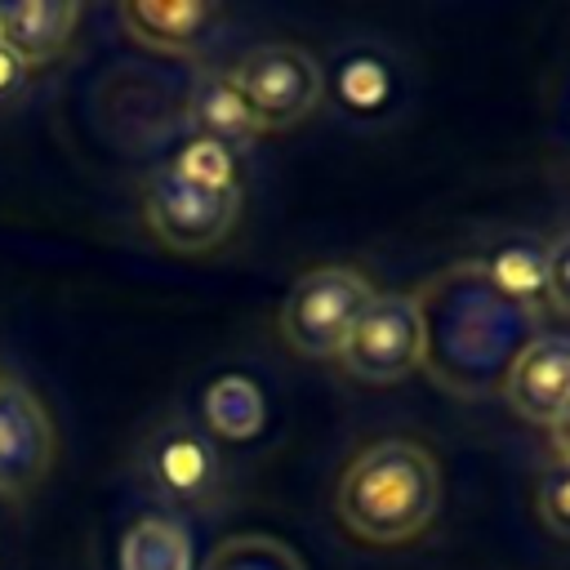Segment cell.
<instances>
[{"mask_svg":"<svg viewBox=\"0 0 570 570\" xmlns=\"http://www.w3.org/2000/svg\"><path fill=\"white\" fill-rule=\"evenodd\" d=\"M423 325V374L463 401L494 396L517 352L539 334V312L503 298L481 258L454 263L414 289Z\"/></svg>","mask_w":570,"mask_h":570,"instance_id":"cell-1","label":"cell"},{"mask_svg":"<svg viewBox=\"0 0 570 570\" xmlns=\"http://www.w3.org/2000/svg\"><path fill=\"white\" fill-rule=\"evenodd\" d=\"M441 508V468L428 445L410 436H383L365 445L338 476L334 512L361 539L396 548L419 539Z\"/></svg>","mask_w":570,"mask_h":570,"instance_id":"cell-2","label":"cell"},{"mask_svg":"<svg viewBox=\"0 0 570 570\" xmlns=\"http://www.w3.org/2000/svg\"><path fill=\"white\" fill-rule=\"evenodd\" d=\"M370 298H374V285L365 272L343 267V263L312 267L289 285V294L281 303V334L298 356L334 361L352 321L361 316V307Z\"/></svg>","mask_w":570,"mask_h":570,"instance_id":"cell-3","label":"cell"},{"mask_svg":"<svg viewBox=\"0 0 570 570\" xmlns=\"http://www.w3.org/2000/svg\"><path fill=\"white\" fill-rule=\"evenodd\" d=\"M142 218L165 249L205 254L232 236L240 218V187H205L178 174L174 165H165L147 178Z\"/></svg>","mask_w":570,"mask_h":570,"instance_id":"cell-4","label":"cell"},{"mask_svg":"<svg viewBox=\"0 0 570 570\" xmlns=\"http://www.w3.org/2000/svg\"><path fill=\"white\" fill-rule=\"evenodd\" d=\"M263 134L289 129L321 107L325 71L303 45H254L227 71Z\"/></svg>","mask_w":570,"mask_h":570,"instance_id":"cell-5","label":"cell"},{"mask_svg":"<svg viewBox=\"0 0 570 570\" xmlns=\"http://www.w3.org/2000/svg\"><path fill=\"white\" fill-rule=\"evenodd\" d=\"M356 383H396L423 365V325L414 294H374L352 321L338 356Z\"/></svg>","mask_w":570,"mask_h":570,"instance_id":"cell-6","label":"cell"},{"mask_svg":"<svg viewBox=\"0 0 570 570\" xmlns=\"http://www.w3.org/2000/svg\"><path fill=\"white\" fill-rule=\"evenodd\" d=\"M142 476L169 508H187V512H205L223 494V459L214 441L187 419H169L147 436Z\"/></svg>","mask_w":570,"mask_h":570,"instance_id":"cell-7","label":"cell"},{"mask_svg":"<svg viewBox=\"0 0 570 570\" xmlns=\"http://www.w3.org/2000/svg\"><path fill=\"white\" fill-rule=\"evenodd\" d=\"M53 463V423L36 392L0 379V494H31Z\"/></svg>","mask_w":570,"mask_h":570,"instance_id":"cell-8","label":"cell"},{"mask_svg":"<svg viewBox=\"0 0 570 570\" xmlns=\"http://www.w3.org/2000/svg\"><path fill=\"white\" fill-rule=\"evenodd\" d=\"M499 396L525 423L557 428L570 414V334H534L503 374Z\"/></svg>","mask_w":570,"mask_h":570,"instance_id":"cell-9","label":"cell"},{"mask_svg":"<svg viewBox=\"0 0 570 570\" xmlns=\"http://www.w3.org/2000/svg\"><path fill=\"white\" fill-rule=\"evenodd\" d=\"M76 22L80 4L71 0H9L0 4V49L22 67L53 62L76 36Z\"/></svg>","mask_w":570,"mask_h":570,"instance_id":"cell-10","label":"cell"},{"mask_svg":"<svg viewBox=\"0 0 570 570\" xmlns=\"http://www.w3.org/2000/svg\"><path fill=\"white\" fill-rule=\"evenodd\" d=\"M214 18H218V9L196 4V0H174V4L134 0V4H120V27L156 53H196L205 45V31L214 27Z\"/></svg>","mask_w":570,"mask_h":570,"instance_id":"cell-11","label":"cell"},{"mask_svg":"<svg viewBox=\"0 0 570 570\" xmlns=\"http://www.w3.org/2000/svg\"><path fill=\"white\" fill-rule=\"evenodd\" d=\"M187 107H191V125L200 129V138H209L227 151H240L263 134L227 71H196Z\"/></svg>","mask_w":570,"mask_h":570,"instance_id":"cell-12","label":"cell"},{"mask_svg":"<svg viewBox=\"0 0 570 570\" xmlns=\"http://www.w3.org/2000/svg\"><path fill=\"white\" fill-rule=\"evenodd\" d=\"M120 570H191V534L174 517H142L120 539Z\"/></svg>","mask_w":570,"mask_h":570,"instance_id":"cell-13","label":"cell"},{"mask_svg":"<svg viewBox=\"0 0 570 570\" xmlns=\"http://www.w3.org/2000/svg\"><path fill=\"white\" fill-rule=\"evenodd\" d=\"M263 392L245 374H223L205 387V428L223 441H249L263 428Z\"/></svg>","mask_w":570,"mask_h":570,"instance_id":"cell-14","label":"cell"},{"mask_svg":"<svg viewBox=\"0 0 570 570\" xmlns=\"http://www.w3.org/2000/svg\"><path fill=\"white\" fill-rule=\"evenodd\" d=\"M543 249H548L543 240H508L481 263L503 298L539 312L543 307Z\"/></svg>","mask_w":570,"mask_h":570,"instance_id":"cell-15","label":"cell"},{"mask_svg":"<svg viewBox=\"0 0 570 570\" xmlns=\"http://www.w3.org/2000/svg\"><path fill=\"white\" fill-rule=\"evenodd\" d=\"M200 570H307V566L276 534H232L205 557Z\"/></svg>","mask_w":570,"mask_h":570,"instance_id":"cell-16","label":"cell"},{"mask_svg":"<svg viewBox=\"0 0 570 570\" xmlns=\"http://www.w3.org/2000/svg\"><path fill=\"white\" fill-rule=\"evenodd\" d=\"M169 165H174L178 174H187L191 183H205V187H240V183H236V151L209 142V138L187 142Z\"/></svg>","mask_w":570,"mask_h":570,"instance_id":"cell-17","label":"cell"},{"mask_svg":"<svg viewBox=\"0 0 570 570\" xmlns=\"http://www.w3.org/2000/svg\"><path fill=\"white\" fill-rule=\"evenodd\" d=\"M539 521L557 534V539H570V463H552L543 476H539Z\"/></svg>","mask_w":570,"mask_h":570,"instance_id":"cell-18","label":"cell"},{"mask_svg":"<svg viewBox=\"0 0 570 570\" xmlns=\"http://www.w3.org/2000/svg\"><path fill=\"white\" fill-rule=\"evenodd\" d=\"M543 303L570 316V232H561L543 249Z\"/></svg>","mask_w":570,"mask_h":570,"instance_id":"cell-19","label":"cell"},{"mask_svg":"<svg viewBox=\"0 0 570 570\" xmlns=\"http://www.w3.org/2000/svg\"><path fill=\"white\" fill-rule=\"evenodd\" d=\"M22 89H27V67L13 62V58L0 49V102H13Z\"/></svg>","mask_w":570,"mask_h":570,"instance_id":"cell-20","label":"cell"},{"mask_svg":"<svg viewBox=\"0 0 570 570\" xmlns=\"http://www.w3.org/2000/svg\"><path fill=\"white\" fill-rule=\"evenodd\" d=\"M552 445H557V454H561V463H570V414L552 428Z\"/></svg>","mask_w":570,"mask_h":570,"instance_id":"cell-21","label":"cell"}]
</instances>
